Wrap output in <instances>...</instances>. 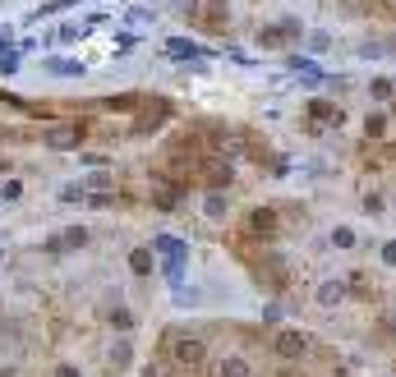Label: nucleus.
<instances>
[{"instance_id": "obj_1", "label": "nucleus", "mask_w": 396, "mask_h": 377, "mask_svg": "<svg viewBox=\"0 0 396 377\" xmlns=\"http://www.w3.org/2000/svg\"><path fill=\"white\" fill-rule=\"evenodd\" d=\"M78 143H83V124H51L42 134V148H51V152H78Z\"/></svg>"}, {"instance_id": "obj_2", "label": "nucleus", "mask_w": 396, "mask_h": 377, "mask_svg": "<svg viewBox=\"0 0 396 377\" xmlns=\"http://www.w3.org/2000/svg\"><path fill=\"white\" fill-rule=\"evenodd\" d=\"M170 354H175V363H184V368H198V363L208 359V345H203L198 336H175V341H170Z\"/></svg>"}, {"instance_id": "obj_3", "label": "nucleus", "mask_w": 396, "mask_h": 377, "mask_svg": "<svg viewBox=\"0 0 396 377\" xmlns=\"http://www.w3.org/2000/svg\"><path fill=\"white\" fill-rule=\"evenodd\" d=\"M272 350L281 354V359H300V354L309 350V336H305V332H295V327H286V332H276V336H272Z\"/></svg>"}, {"instance_id": "obj_4", "label": "nucleus", "mask_w": 396, "mask_h": 377, "mask_svg": "<svg viewBox=\"0 0 396 377\" xmlns=\"http://www.w3.org/2000/svg\"><path fill=\"white\" fill-rule=\"evenodd\" d=\"M198 175H203V184H208V189H226V184L235 180V170H230L226 161H203V170H198Z\"/></svg>"}, {"instance_id": "obj_5", "label": "nucleus", "mask_w": 396, "mask_h": 377, "mask_svg": "<svg viewBox=\"0 0 396 377\" xmlns=\"http://www.w3.org/2000/svg\"><path fill=\"white\" fill-rule=\"evenodd\" d=\"M42 69H51L56 78H78L83 74V60H60V56H51V60H42Z\"/></svg>"}, {"instance_id": "obj_6", "label": "nucleus", "mask_w": 396, "mask_h": 377, "mask_svg": "<svg viewBox=\"0 0 396 377\" xmlns=\"http://www.w3.org/2000/svg\"><path fill=\"white\" fill-rule=\"evenodd\" d=\"M249 230H254V235H272V230H276V212L272 207L249 212Z\"/></svg>"}, {"instance_id": "obj_7", "label": "nucleus", "mask_w": 396, "mask_h": 377, "mask_svg": "<svg viewBox=\"0 0 396 377\" xmlns=\"http://www.w3.org/2000/svg\"><path fill=\"white\" fill-rule=\"evenodd\" d=\"M203 216H208V221H221V216H226V194H221V189H212V194L203 198Z\"/></svg>"}, {"instance_id": "obj_8", "label": "nucleus", "mask_w": 396, "mask_h": 377, "mask_svg": "<svg viewBox=\"0 0 396 377\" xmlns=\"http://www.w3.org/2000/svg\"><path fill=\"white\" fill-rule=\"evenodd\" d=\"M346 299V286H341V281H322L318 286V304H341Z\"/></svg>"}, {"instance_id": "obj_9", "label": "nucleus", "mask_w": 396, "mask_h": 377, "mask_svg": "<svg viewBox=\"0 0 396 377\" xmlns=\"http://www.w3.org/2000/svg\"><path fill=\"white\" fill-rule=\"evenodd\" d=\"M217 377H249V363L230 354V359H221V363H217Z\"/></svg>"}, {"instance_id": "obj_10", "label": "nucleus", "mask_w": 396, "mask_h": 377, "mask_svg": "<svg viewBox=\"0 0 396 377\" xmlns=\"http://www.w3.org/2000/svg\"><path fill=\"white\" fill-rule=\"evenodd\" d=\"M129 267H134L138 276H148L153 272V249H134V253H129Z\"/></svg>"}, {"instance_id": "obj_11", "label": "nucleus", "mask_w": 396, "mask_h": 377, "mask_svg": "<svg viewBox=\"0 0 396 377\" xmlns=\"http://www.w3.org/2000/svg\"><path fill=\"white\" fill-rule=\"evenodd\" d=\"M83 189H92V194H111L116 184H111V175H107V170H92L88 180H83Z\"/></svg>"}, {"instance_id": "obj_12", "label": "nucleus", "mask_w": 396, "mask_h": 377, "mask_svg": "<svg viewBox=\"0 0 396 377\" xmlns=\"http://www.w3.org/2000/svg\"><path fill=\"white\" fill-rule=\"evenodd\" d=\"M305 37H309V51H318V56H322V51H327V46H332V32H322V28L305 32Z\"/></svg>"}, {"instance_id": "obj_13", "label": "nucleus", "mask_w": 396, "mask_h": 377, "mask_svg": "<svg viewBox=\"0 0 396 377\" xmlns=\"http://www.w3.org/2000/svg\"><path fill=\"white\" fill-rule=\"evenodd\" d=\"M153 198H157V207H175V189H166V180L153 184Z\"/></svg>"}, {"instance_id": "obj_14", "label": "nucleus", "mask_w": 396, "mask_h": 377, "mask_svg": "<svg viewBox=\"0 0 396 377\" xmlns=\"http://www.w3.org/2000/svg\"><path fill=\"white\" fill-rule=\"evenodd\" d=\"M314 115H322V120H336V124H341V111H336L332 102H314Z\"/></svg>"}, {"instance_id": "obj_15", "label": "nucleus", "mask_w": 396, "mask_h": 377, "mask_svg": "<svg viewBox=\"0 0 396 377\" xmlns=\"http://www.w3.org/2000/svg\"><path fill=\"white\" fill-rule=\"evenodd\" d=\"M88 198V189L83 184H69V189H60V203H83Z\"/></svg>"}, {"instance_id": "obj_16", "label": "nucleus", "mask_w": 396, "mask_h": 377, "mask_svg": "<svg viewBox=\"0 0 396 377\" xmlns=\"http://www.w3.org/2000/svg\"><path fill=\"white\" fill-rule=\"evenodd\" d=\"M65 244H69V249L88 244V230H83V226H69V230H65Z\"/></svg>"}, {"instance_id": "obj_17", "label": "nucleus", "mask_w": 396, "mask_h": 377, "mask_svg": "<svg viewBox=\"0 0 396 377\" xmlns=\"http://www.w3.org/2000/svg\"><path fill=\"white\" fill-rule=\"evenodd\" d=\"M111 363H116V368H124V363H129V341H120V345H111Z\"/></svg>"}, {"instance_id": "obj_18", "label": "nucleus", "mask_w": 396, "mask_h": 377, "mask_svg": "<svg viewBox=\"0 0 396 377\" xmlns=\"http://www.w3.org/2000/svg\"><path fill=\"white\" fill-rule=\"evenodd\" d=\"M258 46H267V51H272V46H281V28H263V32H258Z\"/></svg>"}, {"instance_id": "obj_19", "label": "nucleus", "mask_w": 396, "mask_h": 377, "mask_svg": "<svg viewBox=\"0 0 396 377\" xmlns=\"http://www.w3.org/2000/svg\"><path fill=\"white\" fill-rule=\"evenodd\" d=\"M19 194H23V184H19V180H5V184H0V198H5V203H14Z\"/></svg>"}, {"instance_id": "obj_20", "label": "nucleus", "mask_w": 396, "mask_h": 377, "mask_svg": "<svg viewBox=\"0 0 396 377\" xmlns=\"http://www.w3.org/2000/svg\"><path fill=\"white\" fill-rule=\"evenodd\" d=\"M373 97L387 102V97H392V83H387V78H373Z\"/></svg>"}, {"instance_id": "obj_21", "label": "nucleus", "mask_w": 396, "mask_h": 377, "mask_svg": "<svg viewBox=\"0 0 396 377\" xmlns=\"http://www.w3.org/2000/svg\"><path fill=\"white\" fill-rule=\"evenodd\" d=\"M65 249H69V244H65V235H51V240H46V253H56V258H60Z\"/></svg>"}, {"instance_id": "obj_22", "label": "nucleus", "mask_w": 396, "mask_h": 377, "mask_svg": "<svg viewBox=\"0 0 396 377\" xmlns=\"http://www.w3.org/2000/svg\"><path fill=\"white\" fill-rule=\"evenodd\" d=\"M111 322H116V327H120V332H129V327H134V317L124 313V308H116V313H111Z\"/></svg>"}, {"instance_id": "obj_23", "label": "nucleus", "mask_w": 396, "mask_h": 377, "mask_svg": "<svg viewBox=\"0 0 396 377\" xmlns=\"http://www.w3.org/2000/svg\"><path fill=\"white\" fill-rule=\"evenodd\" d=\"M134 46H138V32L124 28V32H120V51H134Z\"/></svg>"}, {"instance_id": "obj_24", "label": "nucleus", "mask_w": 396, "mask_h": 377, "mask_svg": "<svg viewBox=\"0 0 396 377\" xmlns=\"http://www.w3.org/2000/svg\"><path fill=\"white\" fill-rule=\"evenodd\" d=\"M332 240L341 244V249H351V244H355V235H351V230H346V226H341V230H336V235H332Z\"/></svg>"}, {"instance_id": "obj_25", "label": "nucleus", "mask_w": 396, "mask_h": 377, "mask_svg": "<svg viewBox=\"0 0 396 377\" xmlns=\"http://www.w3.org/2000/svg\"><path fill=\"white\" fill-rule=\"evenodd\" d=\"M382 262H387V267H396V240L382 244Z\"/></svg>"}, {"instance_id": "obj_26", "label": "nucleus", "mask_w": 396, "mask_h": 377, "mask_svg": "<svg viewBox=\"0 0 396 377\" xmlns=\"http://www.w3.org/2000/svg\"><path fill=\"white\" fill-rule=\"evenodd\" d=\"M69 5H78V0H51V5H46L42 14H51V10H69ZM42 14H37V19H42Z\"/></svg>"}, {"instance_id": "obj_27", "label": "nucleus", "mask_w": 396, "mask_h": 377, "mask_svg": "<svg viewBox=\"0 0 396 377\" xmlns=\"http://www.w3.org/2000/svg\"><path fill=\"white\" fill-rule=\"evenodd\" d=\"M56 377H83V373H78L74 363H60V368H56Z\"/></svg>"}, {"instance_id": "obj_28", "label": "nucleus", "mask_w": 396, "mask_h": 377, "mask_svg": "<svg viewBox=\"0 0 396 377\" xmlns=\"http://www.w3.org/2000/svg\"><path fill=\"white\" fill-rule=\"evenodd\" d=\"M175 10H180V14H194V10H198V0H175Z\"/></svg>"}, {"instance_id": "obj_29", "label": "nucleus", "mask_w": 396, "mask_h": 377, "mask_svg": "<svg viewBox=\"0 0 396 377\" xmlns=\"http://www.w3.org/2000/svg\"><path fill=\"white\" fill-rule=\"evenodd\" d=\"M0 377H14V368H0Z\"/></svg>"}]
</instances>
